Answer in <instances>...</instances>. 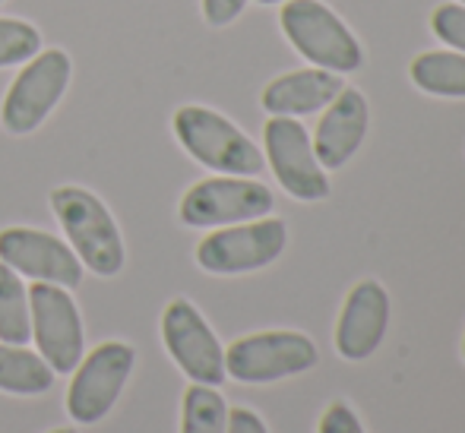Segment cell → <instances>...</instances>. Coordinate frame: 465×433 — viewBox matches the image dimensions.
Wrapping results in <instances>:
<instances>
[{"instance_id": "obj_1", "label": "cell", "mask_w": 465, "mask_h": 433, "mask_svg": "<svg viewBox=\"0 0 465 433\" xmlns=\"http://www.w3.org/2000/svg\"><path fill=\"white\" fill-rule=\"evenodd\" d=\"M51 209H54L74 253L89 272L102 275V279L121 272L124 260H127L121 228L93 190L74 187V183L51 190Z\"/></svg>"}, {"instance_id": "obj_2", "label": "cell", "mask_w": 465, "mask_h": 433, "mask_svg": "<svg viewBox=\"0 0 465 433\" xmlns=\"http://www.w3.org/2000/svg\"><path fill=\"white\" fill-rule=\"evenodd\" d=\"M172 127L190 159L222 174L253 177L263 172V153L225 114L203 104H184L174 111Z\"/></svg>"}, {"instance_id": "obj_3", "label": "cell", "mask_w": 465, "mask_h": 433, "mask_svg": "<svg viewBox=\"0 0 465 433\" xmlns=\"http://www.w3.org/2000/svg\"><path fill=\"white\" fill-rule=\"evenodd\" d=\"M279 25L292 48L313 67L332 70L345 76L364 64V51L355 32L320 0H285L279 13Z\"/></svg>"}, {"instance_id": "obj_4", "label": "cell", "mask_w": 465, "mask_h": 433, "mask_svg": "<svg viewBox=\"0 0 465 433\" xmlns=\"http://www.w3.org/2000/svg\"><path fill=\"white\" fill-rule=\"evenodd\" d=\"M70 76H74V61L61 48L38 51L32 61H25L0 104V123L6 133L25 136L42 127L51 111L61 104Z\"/></svg>"}, {"instance_id": "obj_5", "label": "cell", "mask_w": 465, "mask_h": 433, "mask_svg": "<svg viewBox=\"0 0 465 433\" xmlns=\"http://www.w3.org/2000/svg\"><path fill=\"white\" fill-rule=\"evenodd\" d=\"M288 244V228L282 219H253L225 225L196 244V262L213 275H244L270 266Z\"/></svg>"}, {"instance_id": "obj_6", "label": "cell", "mask_w": 465, "mask_h": 433, "mask_svg": "<svg viewBox=\"0 0 465 433\" xmlns=\"http://www.w3.org/2000/svg\"><path fill=\"white\" fill-rule=\"evenodd\" d=\"M276 206V196L253 177L222 174L193 183L181 200V221L187 228H225L238 221L263 219Z\"/></svg>"}, {"instance_id": "obj_7", "label": "cell", "mask_w": 465, "mask_h": 433, "mask_svg": "<svg viewBox=\"0 0 465 433\" xmlns=\"http://www.w3.org/2000/svg\"><path fill=\"white\" fill-rule=\"evenodd\" d=\"M317 345L304 332H253L225 348V373L238 383H276L317 367Z\"/></svg>"}, {"instance_id": "obj_8", "label": "cell", "mask_w": 465, "mask_h": 433, "mask_svg": "<svg viewBox=\"0 0 465 433\" xmlns=\"http://www.w3.org/2000/svg\"><path fill=\"white\" fill-rule=\"evenodd\" d=\"M29 320L38 354L48 360L51 370L74 373L76 364L83 360L86 332H83L80 307L70 298L67 288L51 285V281H35L29 288Z\"/></svg>"}, {"instance_id": "obj_9", "label": "cell", "mask_w": 465, "mask_h": 433, "mask_svg": "<svg viewBox=\"0 0 465 433\" xmlns=\"http://www.w3.org/2000/svg\"><path fill=\"white\" fill-rule=\"evenodd\" d=\"M136 364L127 342H102L76 364L67 389V415L76 424H98L121 399Z\"/></svg>"}, {"instance_id": "obj_10", "label": "cell", "mask_w": 465, "mask_h": 433, "mask_svg": "<svg viewBox=\"0 0 465 433\" xmlns=\"http://www.w3.org/2000/svg\"><path fill=\"white\" fill-rule=\"evenodd\" d=\"M263 146L272 174L288 196L301 202H317L330 196V177L317 162L304 123L294 117H272L263 127Z\"/></svg>"}, {"instance_id": "obj_11", "label": "cell", "mask_w": 465, "mask_h": 433, "mask_svg": "<svg viewBox=\"0 0 465 433\" xmlns=\"http://www.w3.org/2000/svg\"><path fill=\"white\" fill-rule=\"evenodd\" d=\"M162 339L172 360L193 383L222 386L225 383V348L209 330L206 317L187 298H174L162 313Z\"/></svg>"}, {"instance_id": "obj_12", "label": "cell", "mask_w": 465, "mask_h": 433, "mask_svg": "<svg viewBox=\"0 0 465 433\" xmlns=\"http://www.w3.org/2000/svg\"><path fill=\"white\" fill-rule=\"evenodd\" d=\"M0 262L32 281H51L76 288L83 281V262L74 247L38 228H4L0 231Z\"/></svg>"}, {"instance_id": "obj_13", "label": "cell", "mask_w": 465, "mask_h": 433, "mask_svg": "<svg viewBox=\"0 0 465 433\" xmlns=\"http://www.w3.org/2000/svg\"><path fill=\"white\" fill-rule=\"evenodd\" d=\"M390 326V294L377 279L358 281L336 323V351L345 360H364L380 348Z\"/></svg>"}, {"instance_id": "obj_14", "label": "cell", "mask_w": 465, "mask_h": 433, "mask_svg": "<svg viewBox=\"0 0 465 433\" xmlns=\"http://www.w3.org/2000/svg\"><path fill=\"white\" fill-rule=\"evenodd\" d=\"M371 127V108L368 98L358 89L345 86L323 108V117L317 123V136H313V153L317 162L326 172H336L345 162H351V155L361 149L364 136Z\"/></svg>"}, {"instance_id": "obj_15", "label": "cell", "mask_w": 465, "mask_h": 433, "mask_svg": "<svg viewBox=\"0 0 465 433\" xmlns=\"http://www.w3.org/2000/svg\"><path fill=\"white\" fill-rule=\"evenodd\" d=\"M345 89V76L332 74L323 67L311 70H294V74L276 76L260 95L266 114L272 117H301L323 111L339 92Z\"/></svg>"}, {"instance_id": "obj_16", "label": "cell", "mask_w": 465, "mask_h": 433, "mask_svg": "<svg viewBox=\"0 0 465 433\" xmlns=\"http://www.w3.org/2000/svg\"><path fill=\"white\" fill-rule=\"evenodd\" d=\"M54 383V370L42 354L23 345L0 342V392L13 396H42Z\"/></svg>"}, {"instance_id": "obj_17", "label": "cell", "mask_w": 465, "mask_h": 433, "mask_svg": "<svg viewBox=\"0 0 465 433\" xmlns=\"http://www.w3.org/2000/svg\"><path fill=\"white\" fill-rule=\"evenodd\" d=\"M409 76L421 92L437 98H465L462 51H424L411 61Z\"/></svg>"}, {"instance_id": "obj_18", "label": "cell", "mask_w": 465, "mask_h": 433, "mask_svg": "<svg viewBox=\"0 0 465 433\" xmlns=\"http://www.w3.org/2000/svg\"><path fill=\"white\" fill-rule=\"evenodd\" d=\"M29 336V291L23 285V275L13 272L6 262H0V342L25 345Z\"/></svg>"}, {"instance_id": "obj_19", "label": "cell", "mask_w": 465, "mask_h": 433, "mask_svg": "<svg viewBox=\"0 0 465 433\" xmlns=\"http://www.w3.org/2000/svg\"><path fill=\"white\" fill-rule=\"evenodd\" d=\"M181 433H228V405L215 386L193 383L184 392Z\"/></svg>"}, {"instance_id": "obj_20", "label": "cell", "mask_w": 465, "mask_h": 433, "mask_svg": "<svg viewBox=\"0 0 465 433\" xmlns=\"http://www.w3.org/2000/svg\"><path fill=\"white\" fill-rule=\"evenodd\" d=\"M42 51V32L25 19L0 16V67H19Z\"/></svg>"}, {"instance_id": "obj_21", "label": "cell", "mask_w": 465, "mask_h": 433, "mask_svg": "<svg viewBox=\"0 0 465 433\" xmlns=\"http://www.w3.org/2000/svg\"><path fill=\"white\" fill-rule=\"evenodd\" d=\"M430 29L443 44L462 51L465 54V4L460 0H447L430 13Z\"/></svg>"}, {"instance_id": "obj_22", "label": "cell", "mask_w": 465, "mask_h": 433, "mask_svg": "<svg viewBox=\"0 0 465 433\" xmlns=\"http://www.w3.org/2000/svg\"><path fill=\"white\" fill-rule=\"evenodd\" d=\"M320 433H364V428L355 411H351V405L332 402L320 418Z\"/></svg>"}, {"instance_id": "obj_23", "label": "cell", "mask_w": 465, "mask_h": 433, "mask_svg": "<svg viewBox=\"0 0 465 433\" xmlns=\"http://www.w3.org/2000/svg\"><path fill=\"white\" fill-rule=\"evenodd\" d=\"M247 0H203V16L209 25H228L244 13Z\"/></svg>"}, {"instance_id": "obj_24", "label": "cell", "mask_w": 465, "mask_h": 433, "mask_svg": "<svg viewBox=\"0 0 465 433\" xmlns=\"http://www.w3.org/2000/svg\"><path fill=\"white\" fill-rule=\"evenodd\" d=\"M228 433H270L263 418L251 408H232L228 411Z\"/></svg>"}, {"instance_id": "obj_25", "label": "cell", "mask_w": 465, "mask_h": 433, "mask_svg": "<svg viewBox=\"0 0 465 433\" xmlns=\"http://www.w3.org/2000/svg\"><path fill=\"white\" fill-rule=\"evenodd\" d=\"M48 433H76L74 428H57V430H48Z\"/></svg>"}, {"instance_id": "obj_26", "label": "cell", "mask_w": 465, "mask_h": 433, "mask_svg": "<svg viewBox=\"0 0 465 433\" xmlns=\"http://www.w3.org/2000/svg\"><path fill=\"white\" fill-rule=\"evenodd\" d=\"M257 4H263V6H270V4H285V0H257Z\"/></svg>"}, {"instance_id": "obj_27", "label": "cell", "mask_w": 465, "mask_h": 433, "mask_svg": "<svg viewBox=\"0 0 465 433\" xmlns=\"http://www.w3.org/2000/svg\"><path fill=\"white\" fill-rule=\"evenodd\" d=\"M462 360H465V336H462Z\"/></svg>"}, {"instance_id": "obj_28", "label": "cell", "mask_w": 465, "mask_h": 433, "mask_svg": "<svg viewBox=\"0 0 465 433\" xmlns=\"http://www.w3.org/2000/svg\"><path fill=\"white\" fill-rule=\"evenodd\" d=\"M460 4H465V0H460Z\"/></svg>"}, {"instance_id": "obj_29", "label": "cell", "mask_w": 465, "mask_h": 433, "mask_svg": "<svg viewBox=\"0 0 465 433\" xmlns=\"http://www.w3.org/2000/svg\"><path fill=\"white\" fill-rule=\"evenodd\" d=\"M0 4H4V0H0Z\"/></svg>"}]
</instances>
